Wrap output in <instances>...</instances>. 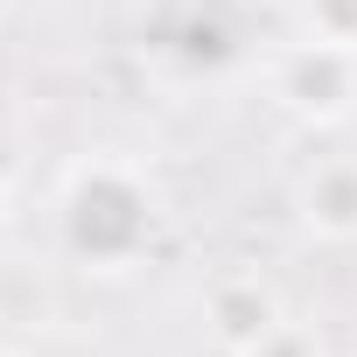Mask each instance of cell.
Wrapping results in <instances>:
<instances>
[{"label":"cell","instance_id":"6da1fadb","mask_svg":"<svg viewBox=\"0 0 357 357\" xmlns=\"http://www.w3.org/2000/svg\"><path fill=\"white\" fill-rule=\"evenodd\" d=\"M56 231L70 245V259L98 266V273H119L133 266L154 231H161V197L154 183L119 161V154H91L63 175V197H56Z\"/></svg>","mask_w":357,"mask_h":357},{"label":"cell","instance_id":"7a4b0ae2","mask_svg":"<svg viewBox=\"0 0 357 357\" xmlns=\"http://www.w3.org/2000/svg\"><path fill=\"white\" fill-rule=\"evenodd\" d=\"M273 98H280V112H294L308 126H343L357 112V50L294 36L273 56Z\"/></svg>","mask_w":357,"mask_h":357},{"label":"cell","instance_id":"3957f363","mask_svg":"<svg viewBox=\"0 0 357 357\" xmlns=\"http://www.w3.org/2000/svg\"><path fill=\"white\" fill-rule=\"evenodd\" d=\"M280 315H287V301H280V287L259 280V273H225V280L204 294V322H211V343H218L225 357H245Z\"/></svg>","mask_w":357,"mask_h":357},{"label":"cell","instance_id":"277c9868","mask_svg":"<svg viewBox=\"0 0 357 357\" xmlns=\"http://www.w3.org/2000/svg\"><path fill=\"white\" fill-rule=\"evenodd\" d=\"M294 218L322 245H357V154H322L294 183Z\"/></svg>","mask_w":357,"mask_h":357},{"label":"cell","instance_id":"5b68a950","mask_svg":"<svg viewBox=\"0 0 357 357\" xmlns=\"http://www.w3.org/2000/svg\"><path fill=\"white\" fill-rule=\"evenodd\" d=\"M294 29H301L308 43L357 50V0H294Z\"/></svg>","mask_w":357,"mask_h":357},{"label":"cell","instance_id":"8992f818","mask_svg":"<svg viewBox=\"0 0 357 357\" xmlns=\"http://www.w3.org/2000/svg\"><path fill=\"white\" fill-rule=\"evenodd\" d=\"M245 357H329V343H322V329L315 322H294V315H280Z\"/></svg>","mask_w":357,"mask_h":357},{"label":"cell","instance_id":"52a82bcc","mask_svg":"<svg viewBox=\"0 0 357 357\" xmlns=\"http://www.w3.org/2000/svg\"><path fill=\"white\" fill-rule=\"evenodd\" d=\"M0 15H8V0H0Z\"/></svg>","mask_w":357,"mask_h":357}]
</instances>
